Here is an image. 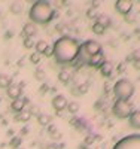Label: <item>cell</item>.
<instances>
[{
    "instance_id": "cell-3",
    "label": "cell",
    "mask_w": 140,
    "mask_h": 149,
    "mask_svg": "<svg viewBox=\"0 0 140 149\" xmlns=\"http://www.w3.org/2000/svg\"><path fill=\"white\" fill-rule=\"evenodd\" d=\"M113 94H115L116 97V100H124V102H128V98L133 97L134 94V85L130 79H118L115 82V85H113V88H112Z\"/></svg>"
},
{
    "instance_id": "cell-2",
    "label": "cell",
    "mask_w": 140,
    "mask_h": 149,
    "mask_svg": "<svg viewBox=\"0 0 140 149\" xmlns=\"http://www.w3.org/2000/svg\"><path fill=\"white\" fill-rule=\"evenodd\" d=\"M29 17L33 24H48L54 19L55 10L49 2L39 0V2H34L31 5V8L29 10Z\"/></svg>"
},
{
    "instance_id": "cell-26",
    "label": "cell",
    "mask_w": 140,
    "mask_h": 149,
    "mask_svg": "<svg viewBox=\"0 0 140 149\" xmlns=\"http://www.w3.org/2000/svg\"><path fill=\"white\" fill-rule=\"evenodd\" d=\"M24 46H25V48H29V49L34 46V42H33L31 37H25V39H24Z\"/></svg>"
},
{
    "instance_id": "cell-18",
    "label": "cell",
    "mask_w": 140,
    "mask_h": 149,
    "mask_svg": "<svg viewBox=\"0 0 140 149\" xmlns=\"http://www.w3.org/2000/svg\"><path fill=\"white\" fill-rule=\"evenodd\" d=\"M37 122H39L40 125H48V124L51 122V116L46 115V113H40L39 116H37Z\"/></svg>"
},
{
    "instance_id": "cell-1",
    "label": "cell",
    "mask_w": 140,
    "mask_h": 149,
    "mask_svg": "<svg viewBox=\"0 0 140 149\" xmlns=\"http://www.w3.org/2000/svg\"><path fill=\"white\" fill-rule=\"evenodd\" d=\"M81 43L70 36H61L52 45V57L58 64H69L78 58Z\"/></svg>"
},
{
    "instance_id": "cell-14",
    "label": "cell",
    "mask_w": 140,
    "mask_h": 149,
    "mask_svg": "<svg viewBox=\"0 0 140 149\" xmlns=\"http://www.w3.org/2000/svg\"><path fill=\"white\" fill-rule=\"evenodd\" d=\"M36 33H37V29L33 22H27L24 26V36L25 37H33Z\"/></svg>"
},
{
    "instance_id": "cell-20",
    "label": "cell",
    "mask_w": 140,
    "mask_h": 149,
    "mask_svg": "<svg viewBox=\"0 0 140 149\" xmlns=\"http://www.w3.org/2000/svg\"><path fill=\"white\" fill-rule=\"evenodd\" d=\"M58 79H60L61 82L67 84V82L70 81V73H69V72H66V70H61V72L58 73Z\"/></svg>"
},
{
    "instance_id": "cell-25",
    "label": "cell",
    "mask_w": 140,
    "mask_h": 149,
    "mask_svg": "<svg viewBox=\"0 0 140 149\" xmlns=\"http://www.w3.org/2000/svg\"><path fill=\"white\" fill-rule=\"evenodd\" d=\"M40 57H42L40 54H37V52L34 51V52L30 55V61H31L33 64H39V63H40Z\"/></svg>"
},
{
    "instance_id": "cell-31",
    "label": "cell",
    "mask_w": 140,
    "mask_h": 149,
    "mask_svg": "<svg viewBox=\"0 0 140 149\" xmlns=\"http://www.w3.org/2000/svg\"><path fill=\"white\" fill-rule=\"evenodd\" d=\"M20 149H24V148H20Z\"/></svg>"
},
{
    "instance_id": "cell-12",
    "label": "cell",
    "mask_w": 140,
    "mask_h": 149,
    "mask_svg": "<svg viewBox=\"0 0 140 149\" xmlns=\"http://www.w3.org/2000/svg\"><path fill=\"white\" fill-rule=\"evenodd\" d=\"M6 91H8V95L12 98V100H17V98L21 97V86H20V85L10 84L8 88H6Z\"/></svg>"
},
{
    "instance_id": "cell-15",
    "label": "cell",
    "mask_w": 140,
    "mask_h": 149,
    "mask_svg": "<svg viewBox=\"0 0 140 149\" xmlns=\"http://www.w3.org/2000/svg\"><path fill=\"white\" fill-rule=\"evenodd\" d=\"M113 72V66L110 63H103V66L100 67V73H101V76H104V78H109L110 74Z\"/></svg>"
},
{
    "instance_id": "cell-13",
    "label": "cell",
    "mask_w": 140,
    "mask_h": 149,
    "mask_svg": "<svg viewBox=\"0 0 140 149\" xmlns=\"http://www.w3.org/2000/svg\"><path fill=\"white\" fill-rule=\"evenodd\" d=\"M30 118H31V112L25 110V109H22L21 112H18L15 115V121H20V122H27Z\"/></svg>"
},
{
    "instance_id": "cell-16",
    "label": "cell",
    "mask_w": 140,
    "mask_h": 149,
    "mask_svg": "<svg viewBox=\"0 0 140 149\" xmlns=\"http://www.w3.org/2000/svg\"><path fill=\"white\" fill-rule=\"evenodd\" d=\"M49 46V43L46 42V40H39V42H37V43H34V48H36V52L37 54H40V55H43V52L46 51V48Z\"/></svg>"
},
{
    "instance_id": "cell-28",
    "label": "cell",
    "mask_w": 140,
    "mask_h": 149,
    "mask_svg": "<svg viewBox=\"0 0 140 149\" xmlns=\"http://www.w3.org/2000/svg\"><path fill=\"white\" fill-rule=\"evenodd\" d=\"M43 55H45V57H52V46L49 45V46L46 48V51L43 52Z\"/></svg>"
},
{
    "instance_id": "cell-24",
    "label": "cell",
    "mask_w": 140,
    "mask_h": 149,
    "mask_svg": "<svg viewBox=\"0 0 140 149\" xmlns=\"http://www.w3.org/2000/svg\"><path fill=\"white\" fill-rule=\"evenodd\" d=\"M10 10L14 12V14H20V12L22 10V5L18 3V2H14V3L10 5Z\"/></svg>"
},
{
    "instance_id": "cell-23",
    "label": "cell",
    "mask_w": 140,
    "mask_h": 149,
    "mask_svg": "<svg viewBox=\"0 0 140 149\" xmlns=\"http://www.w3.org/2000/svg\"><path fill=\"white\" fill-rule=\"evenodd\" d=\"M20 145H21V137H12L10 142H9V146L14 148V149H18Z\"/></svg>"
},
{
    "instance_id": "cell-27",
    "label": "cell",
    "mask_w": 140,
    "mask_h": 149,
    "mask_svg": "<svg viewBox=\"0 0 140 149\" xmlns=\"http://www.w3.org/2000/svg\"><path fill=\"white\" fill-rule=\"evenodd\" d=\"M43 78H45V72H43V70H40V69H39V70H36V79L42 81Z\"/></svg>"
},
{
    "instance_id": "cell-17",
    "label": "cell",
    "mask_w": 140,
    "mask_h": 149,
    "mask_svg": "<svg viewBox=\"0 0 140 149\" xmlns=\"http://www.w3.org/2000/svg\"><path fill=\"white\" fill-rule=\"evenodd\" d=\"M10 84H12L10 76H8V74H5V73L0 74V88H8Z\"/></svg>"
},
{
    "instance_id": "cell-4",
    "label": "cell",
    "mask_w": 140,
    "mask_h": 149,
    "mask_svg": "<svg viewBox=\"0 0 140 149\" xmlns=\"http://www.w3.org/2000/svg\"><path fill=\"white\" fill-rule=\"evenodd\" d=\"M131 112H133V109H131L130 102L116 100V102H115V104L112 106V113L115 115L116 118H119V119H125V118H128Z\"/></svg>"
},
{
    "instance_id": "cell-5",
    "label": "cell",
    "mask_w": 140,
    "mask_h": 149,
    "mask_svg": "<svg viewBox=\"0 0 140 149\" xmlns=\"http://www.w3.org/2000/svg\"><path fill=\"white\" fill-rule=\"evenodd\" d=\"M81 48L85 51V54L88 55V57H94V55H98V54H101V45L98 43V42H95V40H86V42H84L82 45H81Z\"/></svg>"
},
{
    "instance_id": "cell-19",
    "label": "cell",
    "mask_w": 140,
    "mask_h": 149,
    "mask_svg": "<svg viewBox=\"0 0 140 149\" xmlns=\"http://www.w3.org/2000/svg\"><path fill=\"white\" fill-rule=\"evenodd\" d=\"M91 30H93V33H95V34H103L106 29H104L103 26H101V24H98V22L95 21V22L93 24V27H91Z\"/></svg>"
},
{
    "instance_id": "cell-22",
    "label": "cell",
    "mask_w": 140,
    "mask_h": 149,
    "mask_svg": "<svg viewBox=\"0 0 140 149\" xmlns=\"http://www.w3.org/2000/svg\"><path fill=\"white\" fill-rule=\"evenodd\" d=\"M97 22H98V24H101V26H103L104 29L110 26V19H109L106 15H100V18L97 19Z\"/></svg>"
},
{
    "instance_id": "cell-30",
    "label": "cell",
    "mask_w": 140,
    "mask_h": 149,
    "mask_svg": "<svg viewBox=\"0 0 140 149\" xmlns=\"http://www.w3.org/2000/svg\"><path fill=\"white\" fill-rule=\"evenodd\" d=\"M88 17H95V15H94V9H90V10H88Z\"/></svg>"
},
{
    "instance_id": "cell-8",
    "label": "cell",
    "mask_w": 140,
    "mask_h": 149,
    "mask_svg": "<svg viewBox=\"0 0 140 149\" xmlns=\"http://www.w3.org/2000/svg\"><path fill=\"white\" fill-rule=\"evenodd\" d=\"M113 149H136V143H134V136H128L124 137L122 140H119Z\"/></svg>"
},
{
    "instance_id": "cell-6",
    "label": "cell",
    "mask_w": 140,
    "mask_h": 149,
    "mask_svg": "<svg viewBox=\"0 0 140 149\" xmlns=\"http://www.w3.org/2000/svg\"><path fill=\"white\" fill-rule=\"evenodd\" d=\"M115 8L119 14L122 15H128L131 9H133V2L131 0H116L115 2Z\"/></svg>"
},
{
    "instance_id": "cell-21",
    "label": "cell",
    "mask_w": 140,
    "mask_h": 149,
    "mask_svg": "<svg viewBox=\"0 0 140 149\" xmlns=\"http://www.w3.org/2000/svg\"><path fill=\"white\" fill-rule=\"evenodd\" d=\"M67 110L70 113H76V112H79V103L78 102H70L67 103Z\"/></svg>"
},
{
    "instance_id": "cell-9",
    "label": "cell",
    "mask_w": 140,
    "mask_h": 149,
    "mask_svg": "<svg viewBox=\"0 0 140 149\" xmlns=\"http://www.w3.org/2000/svg\"><path fill=\"white\" fill-rule=\"evenodd\" d=\"M128 124L134 130H140V110H133L128 116Z\"/></svg>"
},
{
    "instance_id": "cell-11",
    "label": "cell",
    "mask_w": 140,
    "mask_h": 149,
    "mask_svg": "<svg viewBox=\"0 0 140 149\" xmlns=\"http://www.w3.org/2000/svg\"><path fill=\"white\" fill-rule=\"evenodd\" d=\"M103 63H106V60H104V55H103V52L101 54H98V55H94V57H91L90 60H88V66H91V67H101L103 66Z\"/></svg>"
},
{
    "instance_id": "cell-29",
    "label": "cell",
    "mask_w": 140,
    "mask_h": 149,
    "mask_svg": "<svg viewBox=\"0 0 140 149\" xmlns=\"http://www.w3.org/2000/svg\"><path fill=\"white\" fill-rule=\"evenodd\" d=\"M86 90H88V84H84V85H82V88H81V91H79V93H86Z\"/></svg>"
},
{
    "instance_id": "cell-7",
    "label": "cell",
    "mask_w": 140,
    "mask_h": 149,
    "mask_svg": "<svg viewBox=\"0 0 140 149\" xmlns=\"http://www.w3.org/2000/svg\"><path fill=\"white\" fill-rule=\"evenodd\" d=\"M52 107L57 110V112H61L67 107V98L63 95V94H57L54 98H52Z\"/></svg>"
},
{
    "instance_id": "cell-10",
    "label": "cell",
    "mask_w": 140,
    "mask_h": 149,
    "mask_svg": "<svg viewBox=\"0 0 140 149\" xmlns=\"http://www.w3.org/2000/svg\"><path fill=\"white\" fill-rule=\"evenodd\" d=\"M29 103V100H27V97H20V98H17V100H12V103H10V109L14 110V112H21L24 107H25V104Z\"/></svg>"
}]
</instances>
